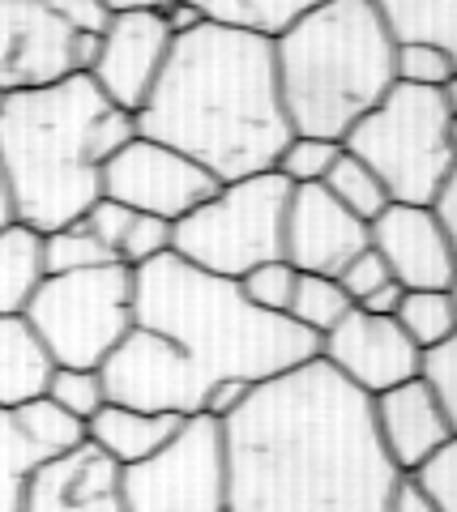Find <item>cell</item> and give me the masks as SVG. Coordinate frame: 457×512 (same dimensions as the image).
Wrapping results in <instances>:
<instances>
[{"label": "cell", "mask_w": 457, "mask_h": 512, "mask_svg": "<svg viewBox=\"0 0 457 512\" xmlns=\"http://www.w3.org/2000/svg\"><path fill=\"white\" fill-rule=\"evenodd\" d=\"M227 512H389L402 470L389 461L372 397L321 355L252 384L223 419Z\"/></svg>", "instance_id": "1"}, {"label": "cell", "mask_w": 457, "mask_h": 512, "mask_svg": "<svg viewBox=\"0 0 457 512\" xmlns=\"http://www.w3.org/2000/svg\"><path fill=\"white\" fill-rule=\"evenodd\" d=\"M137 133L193 158L218 184L274 171L295 137L278 90L274 39L214 22L176 35L137 111Z\"/></svg>", "instance_id": "2"}, {"label": "cell", "mask_w": 457, "mask_h": 512, "mask_svg": "<svg viewBox=\"0 0 457 512\" xmlns=\"http://www.w3.org/2000/svg\"><path fill=\"white\" fill-rule=\"evenodd\" d=\"M133 137H141L137 116L107 99L90 73H73L43 90L5 94L0 167L18 222L39 235L82 222L103 197V167Z\"/></svg>", "instance_id": "3"}, {"label": "cell", "mask_w": 457, "mask_h": 512, "mask_svg": "<svg viewBox=\"0 0 457 512\" xmlns=\"http://www.w3.org/2000/svg\"><path fill=\"white\" fill-rule=\"evenodd\" d=\"M133 312L141 329L176 342L206 384H261L321 355V338L291 316L257 308L240 278L206 274L176 252L133 269Z\"/></svg>", "instance_id": "4"}, {"label": "cell", "mask_w": 457, "mask_h": 512, "mask_svg": "<svg viewBox=\"0 0 457 512\" xmlns=\"http://www.w3.org/2000/svg\"><path fill=\"white\" fill-rule=\"evenodd\" d=\"M393 35L376 0H325L274 39L291 133L342 141L398 86Z\"/></svg>", "instance_id": "5"}, {"label": "cell", "mask_w": 457, "mask_h": 512, "mask_svg": "<svg viewBox=\"0 0 457 512\" xmlns=\"http://www.w3.org/2000/svg\"><path fill=\"white\" fill-rule=\"evenodd\" d=\"M342 150H351L359 163L381 175L393 205H432L457 167L445 90L398 82L342 137Z\"/></svg>", "instance_id": "6"}, {"label": "cell", "mask_w": 457, "mask_h": 512, "mask_svg": "<svg viewBox=\"0 0 457 512\" xmlns=\"http://www.w3.org/2000/svg\"><path fill=\"white\" fill-rule=\"evenodd\" d=\"M291 184L278 171H261L248 180H231L176 222L171 252L206 274L244 278L248 269L282 256Z\"/></svg>", "instance_id": "7"}, {"label": "cell", "mask_w": 457, "mask_h": 512, "mask_svg": "<svg viewBox=\"0 0 457 512\" xmlns=\"http://www.w3.org/2000/svg\"><path fill=\"white\" fill-rule=\"evenodd\" d=\"M56 367H99L137 325L133 312V269L99 265L82 274H47L22 312Z\"/></svg>", "instance_id": "8"}, {"label": "cell", "mask_w": 457, "mask_h": 512, "mask_svg": "<svg viewBox=\"0 0 457 512\" xmlns=\"http://www.w3.org/2000/svg\"><path fill=\"white\" fill-rule=\"evenodd\" d=\"M124 512H227L223 423L188 414L159 453L124 470Z\"/></svg>", "instance_id": "9"}, {"label": "cell", "mask_w": 457, "mask_h": 512, "mask_svg": "<svg viewBox=\"0 0 457 512\" xmlns=\"http://www.w3.org/2000/svg\"><path fill=\"white\" fill-rule=\"evenodd\" d=\"M107 406L146 410V414H201L210 384L201 380L193 359L163 333L133 325L112 355L99 363Z\"/></svg>", "instance_id": "10"}, {"label": "cell", "mask_w": 457, "mask_h": 512, "mask_svg": "<svg viewBox=\"0 0 457 512\" xmlns=\"http://www.w3.org/2000/svg\"><path fill=\"white\" fill-rule=\"evenodd\" d=\"M223 188L206 167L180 150L150 137H133L112 163L103 167V197L129 205L133 214H154L167 222H180L206 205Z\"/></svg>", "instance_id": "11"}, {"label": "cell", "mask_w": 457, "mask_h": 512, "mask_svg": "<svg viewBox=\"0 0 457 512\" xmlns=\"http://www.w3.org/2000/svg\"><path fill=\"white\" fill-rule=\"evenodd\" d=\"M321 359L368 397H381L423 372V350L406 338L398 320L364 308H351L325 333Z\"/></svg>", "instance_id": "12"}, {"label": "cell", "mask_w": 457, "mask_h": 512, "mask_svg": "<svg viewBox=\"0 0 457 512\" xmlns=\"http://www.w3.org/2000/svg\"><path fill=\"white\" fill-rule=\"evenodd\" d=\"M73 39L47 0H0V99L73 77Z\"/></svg>", "instance_id": "13"}, {"label": "cell", "mask_w": 457, "mask_h": 512, "mask_svg": "<svg viewBox=\"0 0 457 512\" xmlns=\"http://www.w3.org/2000/svg\"><path fill=\"white\" fill-rule=\"evenodd\" d=\"M364 248H372V227L355 218L325 184L291 188L287 227H282V261L299 274L338 278Z\"/></svg>", "instance_id": "14"}, {"label": "cell", "mask_w": 457, "mask_h": 512, "mask_svg": "<svg viewBox=\"0 0 457 512\" xmlns=\"http://www.w3.org/2000/svg\"><path fill=\"white\" fill-rule=\"evenodd\" d=\"M171 26L163 13H112V26L99 39V60L90 69V82L124 111L146 107L154 82L171 56Z\"/></svg>", "instance_id": "15"}, {"label": "cell", "mask_w": 457, "mask_h": 512, "mask_svg": "<svg viewBox=\"0 0 457 512\" xmlns=\"http://www.w3.org/2000/svg\"><path fill=\"white\" fill-rule=\"evenodd\" d=\"M372 248L406 291H449L457 278L453 244L432 205H389L372 222Z\"/></svg>", "instance_id": "16"}, {"label": "cell", "mask_w": 457, "mask_h": 512, "mask_svg": "<svg viewBox=\"0 0 457 512\" xmlns=\"http://www.w3.org/2000/svg\"><path fill=\"white\" fill-rule=\"evenodd\" d=\"M22 512H124V470L86 440L30 474Z\"/></svg>", "instance_id": "17"}, {"label": "cell", "mask_w": 457, "mask_h": 512, "mask_svg": "<svg viewBox=\"0 0 457 512\" xmlns=\"http://www.w3.org/2000/svg\"><path fill=\"white\" fill-rule=\"evenodd\" d=\"M372 419H376V436H381L385 453L402 470V478H411L423 461L436 457L453 440L449 414L423 376L372 397Z\"/></svg>", "instance_id": "18"}, {"label": "cell", "mask_w": 457, "mask_h": 512, "mask_svg": "<svg viewBox=\"0 0 457 512\" xmlns=\"http://www.w3.org/2000/svg\"><path fill=\"white\" fill-rule=\"evenodd\" d=\"M52 372L56 359L35 325L26 316H0V410H18L43 397Z\"/></svg>", "instance_id": "19"}, {"label": "cell", "mask_w": 457, "mask_h": 512, "mask_svg": "<svg viewBox=\"0 0 457 512\" xmlns=\"http://www.w3.org/2000/svg\"><path fill=\"white\" fill-rule=\"evenodd\" d=\"M180 423H184V414H146V410L103 406L90 419V444H99L120 470H129L137 461L159 453L180 431Z\"/></svg>", "instance_id": "20"}, {"label": "cell", "mask_w": 457, "mask_h": 512, "mask_svg": "<svg viewBox=\"0 0 457 512\" xmlns=\"http://www.w3.org/2000/svg\"><path fill=\"white\" fill-rule=\"evenodd\" d=\"M43 278V235L26 222H9L0 231V316H22Z\"/></svg>", "instance_id": "21"}, {"label": "cell", "mask_w": 457, "mask_h": 512, "mask_svg": "<svg viewBox=\"0 0 457 512\" xmlns=\"http://www.w3.org/2000/svg\"><path fill=\"white\" fill-rule=\"evenodd\" d=\"M393 43H432L457 64V0H376Z\"/></svg>", "instance_id": "22"}, {"label": "cell", "mask_w": 457, "mask_h": 512, "mask_svg": "<svg viewBox=\"0 0 457 512\" xmlns=\"http://www.w3.org/2000/svg\"><path fill=\"white\" fill-rule=\"evenodd\" d=\"M188 5L214 26H235V30L278 39L291 22H299L304 13L325 5V0H188Z\"/></svg>", "instance_id": "23"}, {"label": "cell", "mask_w": 457, "mask_h": 512, "mask_svg": "<svg viewBox=\"0 0 457 512\" xmlns=\"http://www.w3.org/2000/svg\"><path fill=\"white\" fill-rule=\"evenodd\" d=\"M13 419H18L22 436L30 440V448L39 453V461H52V457H65L73 448H82L90 440V427L69 414L65 406H56L52 397H35V402H26L13 410Z\"/></svg>", "instance_id": "24"}, {"label": "cell", "mask_w": 457, "mask_h": 512, "mask_svg": "<svg viewBox=\"0 0 457 512\" xmlns=\"http://www.w3.org/2000/svg\"><path fill=\"white\" fill-rule=\"evenodd\" d=\"M325 188L338 197V205H346V210H351L355 218H364L368 227L393 205V201H389V188L381 184V175H376L368 163H359L351 150L338 154L334 171L325 175Z\"/></svg>", "instance_id": "25"}, {"label": "cell", "mask_w": 457, "mask_h": 512, "mask_svg": "<svg viewBox=\"0 0 457 512\" xmlns=\"http://www.w3.org/2000/svg\"><path fill=\"white\" fill-rule=\"evenodd\" d=\"M393 320H398L402 333L419 350H432L457 333V308H453L449 291H406Z\"/></svg>", "instance_id": "26"}, {"label": "cell", "mask_w": 457, "mask_h": 512, "mask_svg": "<svg viewBox=\"0 0 457 512\" xmlns=\"http://www.w3.org/2000/svg\"><path fill=\"white\" fill-rule=\"evenodd\" d=\"M355 303L346 299V291L338 286V278H325V274H299L295 286V299H291V320L299 329H308L312 338H325L338 320L351 312Z\"/></svg>", "instance_id": "27"}, {"label": "cell", "mask_w": 457, "mask_h": 512, "mask_svg": "<svg viewBox=\"0 0 457 512\" xmlns=\"http://www.w3.org/2000/svg\"><path fill=\"white\" fill-rule=\"evenodd\" d=\"M43 466L39 453L22 436L13 410H0V512H22L30 474Z\"/></svg>", "instance_id": "28"}, {"label": "cell", "mask_w": 457, "mask_h": 512, "mask_svg": "<svg viewBox=\"0 0 457 512\" xmlns=\"http://www.w3.org/2000/svg\"><path fill=\"white\" fill-rule=\"evenodd\" d=\"M116 256L86 231V222H69L60 231L43 235V269L47 274H82V269L112 265Z\"/></svg>", "instance_id": "29"}, {"label": "cell", "mask_w": 457, "mask_h": 512, "mask_svg": "<svg viewBox=\"0 0 457 512\" xmlns=\"http://www.w3.org/2000/svg\"><path fill=\"white\" fill-rule=\"evenodd\" d=\"M342 154V141H329V137H304L295 133L287 146L278 154V175L287 180L291 188H304V184H325V175L334 171Z\"/></svg>", "instance_id": "30"}, {"label": "cell", "mask_w": 457, "mask_h": 512, "mask_svg": "<svg viewBox=\"0 0 457 512\" xmlns=\"http://www.w3.org/2000/svg\"><path fill=\"white\" fill-rule=\"evenodd\" d=\"M47 397L56 406H65L69 414H77L86 427L90 419L107 406V389H103V376L99 367H56L52 384H47Z\"/></svg>", "instance_id": "31"}, {"label": "cell", "mask_w": 457, "mask_h": 512, "mask_svg": "<svg viewBox=\"0 0 457 512\" xmlns=\"http://www.w3.org/2000/svg\"><path fill=\"white\" fill-rule=\"evenodd\" d=\"M393 73L402 86H419V90H445L453 82L457 64L432 43H398L393 47Z\"/></svg>", "instance_id": "32"}, {"label": "cell", "mask_w": 457, "mask_h": 512, "mask_svg": "<svg viewBox=\"0 0 457 512\" xmlns=\"http://www.w3.org/2000/svg\"><path fill=\"white\" fill-rule=\"evenodd\" d=\"M240 286H244V295L257 303V308L287 316L291 299H295V286H299V269L278 256V261H265L257 269H248V274L240 278Z\"/></svg>", "instance_id": "33"}, {"label": "cell", "mask_w": 457, "mask_h": 512, "mask_svg": "<svg viewBox=\"0 0 457 512\" xmlns=\"http://www.w3.org/2000/svg\"><path fill=\"white\" fill-rule=\"evenodd\" d=\"M415 491L428 500L432 512H457V436L440 448L436 457H428L411 474Z\"/></svg>", "instance_id": "34"}, {"label": "cell", "mask_w": 457, "mask_h": 512, "mask_svg": "<svg viewBox=\"0 0 457 512\" xmlns=\"http://www.w3.org/2000/svg\"><path fill=\"white\" fill-rule=\"evenodd\" d=\"M171 235H176V222L154 218V214H133L129 231H124V244L116 252V261L129 265V269H141V265L159 261V256L171 252Z\"/></svg>", "instance_id": "35"}, {"label": "cell", "mask_w": 457, "mask_h": 512, "mask_svg": "<svg viewBox=\"0 0 457 512\" xmlns=\"http://www.w3.org/2000/svg\"><path fill=\"white\" fill-rule=\"evenodd\" d=\"M423 380L432 384V393L440 397L449 423H453V436H457V333L449 342H440L432 350H423Z\"/></svg>", "instance_id": "36"}, {"label": "cell", "mask_w": 457, "mask_h": 512, "mask_svg": "<svg viewBox=\"0 0 457 512\" xmlns=\"http://www.w3.org/2000/svg\"><path fill=\"white\" fill-rule=\"evenodd\" d=\"M385 282H393V274H389V265L381 261V252H376V248H364V252H359L355 261L338 274V286L346 291V299H351L355 308H359V303H364L368 295L381 291Z\"/></svg>", "instance_id": "37"}, {"label": "cell", "mask_w": 457, "mask_h": 512, "mask_svg": "<svg viewBox=\"0 0 457 512\" xmlns=\"http://www.w3.org/2000/svg\"><path fill=\"white\" fill-rule=\"evenodd\" d=\"M82 222H86V231L116 256L120 244H124V231H129V222H133V210H129V205H120V201H112V197H99L86 210Z\"/></svg>", "instance_id": "38"}, {"label": "cell", "mask_w": 457, "mask_h": 512, "mask_svg": "<svg viewBox=\"0 0 457 512\" xmlns=\"http://www.w3.org/2000/svg\"><path fill=\"white\" fill-rule=\"evenodd\" d=\"M47 9L65 22L73 35H103L112 26V9L103 0H47Z\"/></svg>", "instance_id": "39"}, {"label": "cell", "mask_w": 457, "mask_h": 512, "mask_svg": "<svg viewBox=\"0 0 457 512\" xmlns=\"http://www.w3.org/2000/svg\"><path fill=\"white\" fill-rule=\"evenodd\" d=\"M248 389H252V384H244V380H218V384H210L206 402H201V414H210V419H218V423L231 419V414L244 406Z\"/></svg>", "instance_id": "40"}, {"label": "cell", "mask_w": 457, "mask_h": 512, "mask_svg": "<svg viewBox=\"0 0 457 512\" xmlns=\"http://www.w3.org/2000/svg\"><path fill=\"white\" fill-rule=\"evenodd\" d=\"M432 210H436L440 227H445L449 244H453V256H457V167L449 171V180H445V188H440V197L432 201Z\"/></svg>", "instance_id": "41"}, {"label": "cell", "mask_w": 457, "mask_h": 512, "mask_svg": "<svg viewBox=\"0 0 457 512\" xmlns=\"http://www.w3.org/2000/svg\"><path fill=\"white\" fill-rule=\"evenodd\" d=\"M402 295H406V286L393 278V282H385L376 295H368L364 303H359V308L372 312V316H393V312H398V303H402Z\"/></svg>", "instance_id": "42"}, {"label": "cell", "mask_w": 457, "mask_h": 512, "mask_svg": "<svg viewBox=\"0 0 457 512\" xmlns=\"http://www.w3.org/2000/svg\"><path fill=\"white\" fill-rule=\"evenodd\" d=\"M389 512H432V508H428V500H423V495L415 491L411 478H406L402 491H398V500H393V508H389Z\"/></svg>", "instance_id": "43"}, {"label": "cell", "mask_w": 457, "mask_h": 512, "mask_svg": "<svg viewBox=\"0 0 457 512\" xmlns=\"http://www.w3.org/2000/svg\"><path fill=\"white\" fill-rule=\"evenodd\" d=\"M112 13H163L171 0H103Z\"/></svg>", "instance_id": "44"}, {"label": "cell", "mask_w": 457, "mask_h": 512, "mask_svg": "<svg viewBox=\"0 0 457 512\" xmlns=\"http://www.w3.org/2000/svg\"><path fill=\"white\" fill-rule=\"evenodd\" d=\"M18 222V210H13V192H9V180H5V167H0V231Z\"/></svg>", "instance_id": "45"}, {"label": "cell", "mask_w": 457, "mask_h": 512, "mask_svg": "<svg viewBox=\"0 0 457 512\" xmlns=\"http://www.w3.org/2000/svg\"><path fill=\"white\" fill-rule=\"evenodd\" d=\"M445 99H449V111H453V116H457V73H453V82L445 86Z\"/></svg>", "instance_id": "46"}, {"label": "cell", "mask_w": 457, "mask_h": 512, "mask_svg": "<svg viewBox=\"0 0 457 512\" xmlns=\"http://www.w3.org/2000/svg\"><path fill=\"white\" fill-rule=\"evenodd\" d=\"M449 299H453V308H457V278H453V286H449Z\"/></svg>", "instance_id": "47"}, {"label": "cell", "mask_w": 457, "mask_h": 512, "mask_svg": "<svg viewBox=\"0 0 457 512\" xmlns=\"http://www.w3.org/2000/svg\"><path fill=\"white\" fill-rule=\"evenodd\" d=\"M453 154H457V116H453Z\"/></svg>", "instance_id": "48"}]
</instances>
